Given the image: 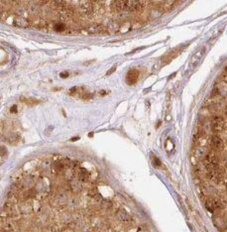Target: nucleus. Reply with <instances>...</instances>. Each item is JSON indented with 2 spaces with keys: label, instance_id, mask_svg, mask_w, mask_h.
<instances>
[{
  "label": "nucleus",
  "instance_id": "1",
  "mask_svg": "<svg viewBox=\"0 0 227 232\" xmlns=\"http://www.w3.org/2000/svg\"><path fill=\"white\" fill-rule=\"evenodd\" d=\"M223 200L220 199H213L205 201V206L209 211H214L215 209H222L224 207Z\"/></svg>",
  "mask_w": 227,
  "mask_h": 232
},
{
  "label": "nucleus",
  "instance_id": "2",
  "mask_svg": "<svg viewBox=\"0 0 227 232\" xmlns=\"http://www.w3.org/2000/svg\"><path fill=\"white\" fill-rule=\"evenodd\" d=\"M147 1L143 0H129V1H125V10L128 11H134L141 9L142 7L146 5Z\"/></svg>",
  "mask_w": 227,
  "mask_h": 232
},
{
  "label": "nucleus",
  "instance_id": "3",
  "mask_svg": "<svg viewBox=\"0 0 227 232\" xmlns=\"http://www.w3.org/2000/svg\"><path fill=\"white\" fill-rule=\"evenodd\" d=\"M212 125V129L215 132H220L224 129V126H225V121L224 119L220 116H214L213 119H212L211 122Z\"/></svg>",
  "mask_w": 227,
  "mask_h": 232
},
{
  "label": "nucleus",
  "instance_id": "4",
  "mask_svg": "<svg viewBox=\"0 0 227 232\" xmlns=\"http://www.w3.org/2000/svg\"><path fill=\"white\" fill-rule=\"evenodd\" d=\"M210 143L214 149L219 150V151L224 148L223 140H222L219 136H217V135H213V136L210 137Z\"/></svg>",
  "mask_w": 227,
  "mask_h": 232
},
{
  "label": "nucleus",
  "instance_id": "5",
  "mask_svg": "<svg viewBox=\"0 0 227 232\" xmlns=\"http://www.w3.org/2000/svg\"><path fill=\"white\" fill-rule=\"evenodd\" d=\"M79 6H81V10L84 14H87V15L88 14H91L94 11L92 1H81Z\"/></svg>",
  "mask_w": 227,
  "mask_h": 232
},
{
  "label": "nucleus",
  "instance_id": "6",
  "mask_svg": "<svg viewBox=\"0 0 227 232\" xmlns=\"http://www.w3.org/2000/svg\"><path fill=\"white\" fill-rule=\"evenodd\" d=\"M116 216L117 218L119 219L120 221L123 222V223H130L132 221V217L127 213L125 210L123 209H119L117 210L116 212Z\"/></svg>",
  "mask_w": 227,
  "mask_h": 232
},
{
  "label": "nucleus",
  "instance_id": "7",
  "mask_svg": "<svg viewBox=\"0 0 227 232\" xmlns=\"http://www.w3.org/2000/svg\"><path fill=\"white\" fill-rule=\"evenodd\" d=\"M139 77V72L137 69H132L129 71L126 76V81L128 84H133L138 81Z\"/></svg>",
  "mask_w": 227,
  "mask_h": 232
},
{
  "label": "nucleus",
  "instance_id": "8",
  "mask_svg": "<svg viewBox=\"0 0 227 232\" xmlns=\"http://www.w3.org/2000/svg\"><path fill=\"white\" fill-rule=\"evenodd\" d=\"M207 177H208L209 180L213 181V182H218L222 177V174H221L220 170L217 168V169H214V170H211V171H207Z\"/></svg>",
  "mask_w": 227,
  "mask_h": 232
},
{
  "label": "nucleus",
  "instance_id": "9",
  "mask_svg": "<svg viewBox=\"0 0 227 232\" xmlns=\"http://www.w3.org/2000/svg\"><path fill=\"white\" fill-rule=\"evenodd\" d=\"M204 164H212V165H218V157L214 152H209L208 154L205 156Z\"/></svg>",
  "mask_w": 227,
  "mask_h": 232
},
{
  "label": "nucleus",
  "instance_id": "10",
  "mask_svg": "<svg viewBox=\"0 0 227 232\" xmlns=\"http://www.w3.org/2000/svg\"><path fill=\"white\" fill-rule=\"evenodd\" d=\"M213 224L215 225V227L218 230H224L225 229V227H226V224H225V222H224L223 220V218L220 216H216V217H214L213 218Z\"/></svg>",
  "mask_w": 227,
  "mask_h": 232
},
{
  "label": "nucleus",
  "instance_id": "11",
  "mask_svg": "<svg viewBox=\"0 0 227 232\" xmlns=\"http://www.w3.org/2000/svg\"><path fill=\"white\" fill-rule=\"evenodd\" d=\"M112 7L113 10L115 11H124L125 10V1H114L112 3Z\"/></svg>",
  "mask_w": 227,
  "mask_h": 232
},
{
  "label": "nucleus",
  "instance_id": "12",
  "mask_svg": "<svg viewBox=\"0 0 227 232\" xmlns=\"http://www.w3.org/2000/svg\"><path fill=\"white\" fill-rule=\"evenodd\" d=\"M89 177V173L85 169H81L78 172V179L81 181H86Z\"/></svg>",
  "mask_w": 227,
  "mask_h": 232
},
{
  "label": "nucleus",
  "instance_id": "13",
  "mask_svg": "<svg viewBox=\"0 0 227 232\" xmlns=\"http://www.w3.org/2000/svg\"><path fill=\"white\" fill-rule=\"evenodd\" d=\"M20 100L22 101V102H25L27 103V104H36V103H39V101L36 100V99H33V98H20Z\"/></svg>",
  "mask_w": 227,
  "mask_h": 232
},
{
  "label": "nucleus",
  "instance_id": "14",
  "mask_svg": "<svg viewBox=\"0 0 227 232\" xmlns=\"http://www.w3.org/2000/svg\"><path fill=\"white\" fill-rule=\"evenodd\" d=\"M54 29L57 32H62V31L66 29V27H65V25H62V24H58V25H56Z\"/></svg>",
  "mask_w": 227,
  "mask_h": 232
},
{
  "label": "nucleus",
  "instance_id": "15",
  "mask_svg": "<svg viewBox=\"0 0 227 232\" xmlns=\"http://www.w3.org/2000/svg\"><path fill=\"white\" fill-rule=\"evenodd\" d=\"M10 111H11L12 113H17V106L16 105H13L10 108Z\"/></svg>",
  "mask_w": 227,
  "mask_h": 232
},
{
  "label": "nucleus",
  "instance_id": "16",
  "mask_svg": "<svg viewBox=\"0 0 227 232\" xmlns=\"http://www.w3.org/2000/svg\"><path fill=\"white\" fill-rule=\"evenodd\" d=\"M60 76H61V77H67V76H69V74H67V72H62Z\"/></svg>",
  "mask_w": 227,
  "mask_h": 232
},
{
  "label": "nucleus",
  "instance_id": "17",
  "mask_svg": "<svg viewBox=\"0 0 227 232\" xmlns=\"http://www.w3.org/2000/svg\"><path fill=\"white\" fill-rule=\"evenodd\" d=\"M116 69V67H112V69H111L109 72H107V74H110V72H112L113 71H114V69Z\"/></svg>",
  "mask_w": 227,
  "mask_h": 232
},
{
  "label": "nucleus",
  "instance_id": "18",
  "mask_svg": "<svg viewBox=\"0 0 227 232\" xmlns=\"http://www.w3.org/2000/svg\"><path fill=\"white\" fill-rule=\"evenodd\" d=\"M78 139H79V137H76V138H72V139H71V141H72V142H74V141H78Z\"/></svg>",
  "mask_w": 227,
  "mask_h": 232
},
{
  "label": "nucleus",
  "instance_id": "19",
  "mask_svg": "<svg viewBox=\"0 0 227 232\" xmlns=\"http://www.w3.org/2000/svg\"><path fill=\"white\" fill-rule=\"evenodd\" d=\"M226 188H227V183H226Z\"/></svg>",
  "mask_w": 227,
  "mask_h": 232
},
{
  "label": "nucleus",
  "instance_id": "20",
  "mask_svg": "<svg viewBox=\"0 0 227 232\" xmlns=\"http://www.w3.org/2000/svg\"><path fill=\"white\" fill-rule=\"evenodd\" d=\"M226 112H227V107H226Z\"/></svg>",
  "mask_w": 227,
  "mask_h": 232
}]
</instances>
